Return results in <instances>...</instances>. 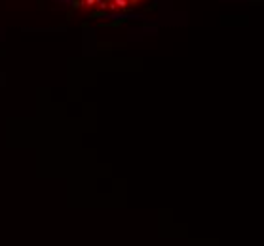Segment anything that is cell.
<instances>
[{
    "instance_id": "obj_1",
    "label": "cell",
    "mask_w": 264,
    "mask_h": 246,
    "mask_svg": "<svg viewBox=\"0 0 264 246\" xmlns=\"http://www.w3.org/2000/svg\"><path fill=\"white\" fill-rule=\"evenodd\" d=\"M126 23V19H116V21H110V23H103V25L106 27H118V25H123Z\"/></svg>"
},
{
    "instance_id": "obj_2",
    "label": "cell",
    "mask_w": 264,
    "mask_h": 246,
    "mask_svg": "<svg viewBox=\"0 0 264 246\" xmlns=\"http://www.w3.org/2000/svg\"><path fill=\"white\" fill-rule=\"evenodd\" d=\"M114 6L118 8V10H126V8H127V2H126V0H114Z\"/></svg>"
},
{
    "instance_id": "obj_3",
    "label": "cell",
    "mask_w": 264,
    "mask_h": 246,
    "mask_svg": "<svg viewBox=\"0 0 264 246\" xmlns=\"http://www.w3.org/2000/svg\"><path fill=\"white\" fill-rule=\"evenodd\" d=\"M70 6H72V10H80L84 6V0H70Z\"/></svg>"
},
{
    "instance_id": "obj_4",
    "label": "cell",
    "mask_w": 264,
    "mask_h": 246,
    "mask_svg": "<svg viewBox=\"0 0 264 246\" xmlns=\"http://www.w3.org/2000/svg\"><path fill=\"white\" fill-rule=\"evenodd\" d=\"M97 2H99V0H84V6L93 8V6H97Z\"/></svg>"
},
{
    "instance_id": "obj_5",
    "label": "cell",
    "mask_w": 264,
    "mask_h": 246,
    "mask_svg": "<svg viewBox=\"0 0 264 246\" xmlns=\"http://www.w3.org/2000/svg\"><path fill=\"white\" fill-rule=\"evenodd\" d=\"M106 11H103V10H97V11H91V17H101V15H105Z\"/></svg>"
},
{
    "instance_id": "obj_6",
    "label": "cell",
    "mask_w": 264,
    "mask_h": 246,
    "mask_svg": "<svg viewBox=\"0 0 264 246\" xmlns=\"http://www.w3.org/2000/svg\"><path fill=\"white\" fill-rule=\"evenodd\" d=\"M139 2H141V0H129V4H133V6H137Z\"/></svg>"
}]
</instances>
